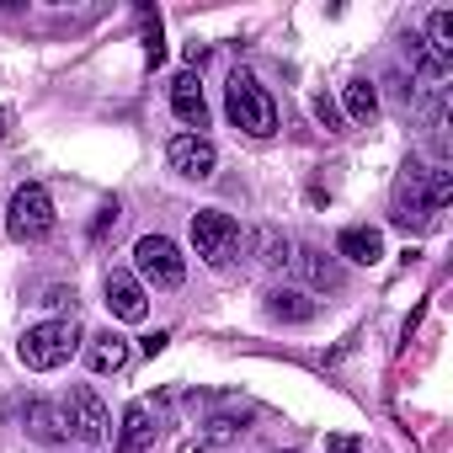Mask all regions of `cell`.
<instances>
[{
	"label": "cell",
	"mask_w": 453,
	"mask_h": 453,
	"mask_svg": "<svg viewBox=\"0 0 453 453\" xmlns=\"http://www.w3.org/2000/svg\"><path fill=\"white\" fill-rule=\"evenodd\" d=\"M224 112H230L235 128H246L251 139H273L278 134V102L267 96V86L246 70L230 75V86H224Z\"/></svg>",
	"instance_id": "6da1fadb"
},
{
	"label": "cell",
	"mask_w": 453,
	"mask_h": 453,
	"mask_svg": "<svg viewBox=\"0 0 453 453\" xmlns=\"http://www.w3.org/2000/svg\"><path fill=\"white\" fill-rule=\"evenodd\" d=\"M75 352H81V326H75V320H43V326H27L22 342H17V357H22L33 373H54V368H65Z\"/></svg>",
	"instance_id": "7a4b0ae2"
},
{
	"label": "cell",
	"mask_w": 453,
	"mask_h": 453,
	"mask_svg": "<svg viewBox=\"0 0 453 453\" xmlns=\"http://www.w3.org/2000/svg\"><path fill=\"white\" fill-rule=\"evenodd\" d=\"M6 230H12V241H27V246L54 235V197H49V187L22 181L12 192V203H6Z\"/></svg>",
	"instance_id": "3957f363"
},
{
	"label": "cell",
	"mask_w": 453,
	"mask_h": 453,
	"mask_svg": "<svg viewBox=\"0 0 453 453\" xmlns=\"http://www.w3.org/2000/svg\"><path fill=\"white\" fill-rule=\"evenodd\" d=\"M134 278L139 283H155V288H181L187 257L165 235H139V246H134Z\"/></svg>",
	"instance_id": "277c9868"
},
{
	"label": "cell",
	"mask_w": 453,
	"mask_h": 453,
	"mask_svg": "<svg viewBox=\"0 0 453 453\" xmlns=\"http://www.w3.org/2000/svg\"><path fill=\"white\" fill-rule=\"evenodd\" d=\"M192 246L208 267H230V257L241 251V224L219 208H203V213H192Z\"/></svg>",
	"instance_id": "5b68a950"
},
{
	"label": "cell",
	"mask_w": 453,
	"mask_h": 453,
	"mask_svg": "<svg viewBox=\"0 0 453 453\" xmlns=\"http://www.w3.org/2000/svg\"><path fill=\"white\" fill-rule=\"evenodd\" d=\"M65 426L81 442H102L112 432V411L102 405V395L91 384H70V395H65Z\"/></svg>",
	"instance_id": "8992f818"
},
{
	"label": "cell",
	"mask_w": 453,
	"mask_h": 453,
	"mask_svg": "<svg viewBox=\"0 0 453 453\" xmlns=\"http://www.w3.org/2000/svg\"><path fill=\"white\" fill-rule=\"evenodd\" d=\"M389 219L400 224V230H426V224H437V213L426 208V165H421L416 155L405 160V176H400V187H395Z\"/></svg>",
	"instance_id": "52a82bcc"
},
{
	"label": "cell",
	"mask_w": 453,
	"mask_h": 453,
	"mask_svg": "<svg viewBox=\"0 0 453 453\" xmlns=\"http://www.w3.org/2000/svg\"><path fill=\"white\" fill-rule=\"evenodd\" d=\"M165 160H171V171H181L187 181H208V176L219 171V150H213L208 134H176V139L165 144Z\"/></svg>",
	"instance_id": "ba28073f"
},
{
	"label": "cell",
	"mask_w": 453,
	"mask_h": 453,
	"mask_svg": "<svg viewBox=\"0 0 453 453\" xmlns=\"http://www.w3.org/2000/svg\"><path fill=\"white\" fill-rule=\"evenodd\" d=\"M160 432H165V411L155 400H134L118 426V453H150Z\"/></svg>",
	"instance_id": "9c48e42d"
},
{
	"label": "cell",
	"mask_w": 453,
	"mask_h": 453,
	"mask_svg": "<svg viewBox=\"0 0 453 453\" xmlns=\"http://www.w3.org/2000/svg\"><path fill=\"white\" fill-rule=\"evenodd\" d=\"M102 288H107V310H112L118 320H128V326H139V320L150 315V294H144V283H139L134 273H123V267H112Z\"/></svg>",
	"instance_id": "30bf717a"
},
{
	"label": "cell",
	"mask_w": 453,
	"mask_h": 453,
	"mask_svg": "<svg viewBox=\"0 0 453 453\" xmlns=\"http://www.w3.org/2000/svg\"><path fill=\"white\" fill-rule=\"evenodd\" d=\"M336 257L352 262V267H379L384 262V235L373 230V224H347V230L336 235Z\"/></svg>",
	"instance_id": "8fae6325"
},
{
	"label": "cell",
	"mask_w": 453,
	"mask_h": 453,
	"mask_svg": "<svg viewBox=\"0 0 453 453\" xmlns=\"http://www.w3.org/2000/svg\"><path fill=\"white\" fill-rule=\"evenodd\" d=\"M171 112H176L187 128H203V123H208V102H203V86H197L192 70H181V75L171 81Z\"/></svg>",
	"instance_id": "7c38bea8"
},
{
	"label": "cell",
	"mask_w": 453,
	"mask_h": 453,
	"mask_svg": "<svg viewBox=\"0 0 453 453\" xmlns=\"http://www.w3.org/2000/svg\"><path fill=\"white\" fill-rule=\"evenodd\" d=\"M262 310H267V320H278V326H310V320H315V299H310L304 288H273Z\"/></svg>",
	"instance_id": "4fadbf2b"
},
{
	"label": "cell",
	"mask_w": 453,
	"mask_h": 453,
	"mask_svg": "<svg viewBox=\"0 0 453 453\" xmlns=\"http://www.w3.org/2000/svg\"><path fill=\"white\" fill-rule=\"evenodd\" d=\"M27 437L43 442V448L65 442V437H70V426H65V405H54V400H27Z\"/></svg>",
	"instance_id": "5bb4252c"
},
{
	"label": "cell",
	"mask_w": 453,
	"mask_h": 453,
	"mask_svg": "<svg viewBox=\"0 0 453 453\" xmlns=\"http://www.w3.org/2000/svg\"><path fill=\"white\" fill-rule=\"evenodd\" d=\"M86 368H91V373H123V368H128V342L112 336V331L91 336V347H86Z\"/></svg>",
	"instance_id": "9a60e30c"
},
{
	"label": "cell",
	"mask_w": 453,
	"mask_h": 453,
	"mask_svg": "<svg viewBox=\"0 0 453 453\" xmlns=\"http://www.w3.org/2000/svg\"><path fill=\"white\" fill-rule=\"evenodd\" d=\"M294 267L310 278V288H342V262H336V257H326V251H299V257H294Z\"/></svg>",
	"instance_id": "2e32d148"
},
{
	"label": "cell",
	"mask_w": 453,
	"mask_h": 453,
	"mask_svg": "<svg viewBox=\"0 0 453 453\" xmlns=\"http://www.w3.org/2000/svg\"><path fill=\"white\" fill-rule=\"evenodd\" d=\"M405 49H411V65H416L421 86H442V75H448V65H453V59H442L437 49H426V38H411Z\"/></svg>",
	"instance_id": "e0dca14e"
},
{
	"label": "cell",
	"mask_w": 453,
	"mask_h": 453,
	"mask_svg": "<svg viewBox=\"0 0 453 453\" xmlns=\"http://www.w3.org/2000/svg\"><path fill=\"white\" fill-rule=\"evenodd\" d=\"M342 102H347V118H352V123H373V112H379V91H373L368 81H347Z\"/></svg>",
	"instance_id": "ac0fdd59"
},
{
	"label": "cell",
	"mask_w": 453,
	"mask_h": 453,
	"mask_svg": "<svg viewBox=\"0 0 453 453\" xmlns=\"http://www.w3.org/2000/svg\"><path fill=\"white\" fill-rule=\"evenodd\" d=\"M257 251H262V267H273V273L294 267V241L278 230H257Z\"/></svg>",
	"instance_id": "d6986e66"
},
{
	"label": "cell",
	"mask_w": 453,
	"mask_h": 453,
	"mask_svg": "<svg viewBox=\"0 0 453 453\" xmlns=\"http://www.w3.org/2000/svg\"><path fill=\"white\" fill-rule=\"evenodd\" d=\"M426 49H437L442 59H453V12H448V6L432 12V22H426Z\"/></svg>",
	"instance_id": "ffe728a7"
},
{
	"label": "cell",
	"mask_w": 453,
	"mask_h": 453,
	"mask_svg": "<svg viewBox=\"0 0 453 453\" xmlns=\"http://www.w3.org/2000/svg\"><path fill=\"white\" fill-rule=\"evenodd\" d=\"M43 310H54L59 320H75V288H65V283H54V288H43V299H38Z\"/></svg>",
	"instance_id": "44dd1931"
},
{
	"label": "cell",
	"mask_w": 453,
	"mask_h": 453,
	"mask_svg": "<svg viewBox=\"0 0 453 453\" xmlns=\"http://www.w3.org/2000/svg\"><path fill=\"white\" fill-rule=\"evenodd\" d=\"M118 213H123V208H118V197H107V203L96 208V219H91V241H96V246L118 230Z\"/></svg>",
	"instance_id": "7402d4cb"
},
{
	"label": "cell",
	"mask_w": 453,
	"mask_h": 453,
	"mask_svg": "<svg viewBox=\"0 0 453 453\" xmlns=\"http://www.w3.org/2000/svg\"><path fill=\"white\" fill-rule=\"evenodd\" d=\"M315 118L326 123V134H347V118H342V107H336V102H331L326 91L315 96Z\"/></svg>",
	"instance_id": "603a6c76"
},
{
	"label": "cell",
	"mask_w": 453,
	"mask_h": 453,
	"mask_svg": "<svg viewBox=\"0 0 453 453\" xmlns=\"http://www.w3.org/2000/svg\"><path fill=\"white\" fill-rule=\"evenodd\" d=\"M326 453H368V442L352 437V432H331V437H326Z\"/></svg>",
	"instance_id": "cb8c5ba5"
},
{
	"label": "cell",
	"mask_w": 453,
	"mask_h": 453,
	"mask_svg": "<svg viewBox=\"0 0 453 453\" xmlns=\"http://www.w3.org/2000/svg\"><path fill=\"white\" fill-rule=\"evenodd\" d=\"M235 432H241V421H235V416H213V421H208V442H230Z\"/></svg>",
	"instance_id": "d4e9b609"
},
{
	"label": "cell",
	"mask_w": 453,
	"mask_h": 453,
	"mask_svg": "<svg viewBox=\"0 0 453 453\" xmlns=\"http://www.w3.org/2000/svg\"><path fill=\"white\" fill-rule=\"evenodd\" d=\"M165 342H171V336H165V331H155V336H144V352L155 357V352H165Z\"/></svg>",
	"instance_id": "484cf974"
},
{
	"label": "cell",
	"mask_w": 453,
	"mask_h": 453,
	"mask_svg": "<svg viewBox=\"0 0 453 453\" xmlns=\"http://www.w3.org/2000/svg\"><path fill=\"white\" fill-rule=\"evenodd\" d=\"M6 128H12V107H0V139H6Z\"/></svg>",
	"instance_id": "4316f807"
},
{
	"label": "cell",
	"mask_w": 453,
	"mask_h": 453,
	"mask_svg": "<svg viewBox=\"0 0 453 453\" xmlns=\"http://www.w3.org/2000/svg\"><path fill=\"white\" fill-rule=\"evenodd\" d=\"M288 453H294V448H288Z\"/></svg>",
	"instance_id": "83f0119b"
}]
</instances>
